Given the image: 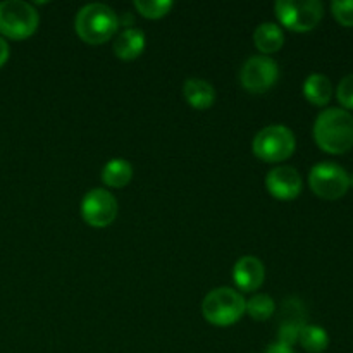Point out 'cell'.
<instances>
[{
  "label": "cell",
  "instance_id": "cell-23",
  "mask_svg": "<svg viewBox=\"0 0 353 353\" xmlns=\"http://www.w3.org/2000/svg\"><path fill=\"white\" fill-rule=\"evenodd\" d=\"M265 353H295L293 352L292 347H288V345H283V343H272L269 345V348L265 350Z\"/></svg>",
  "mask_w": 353,
  "mask_h": 353
},
{
  "label": "cell",
  "instance_id": "cell-14",
  "mask_svg": "<svg viewBox=\"0 0 353 353\" xmlns=\"http://www.w3.org/2000/svg\"><path fill=\"white\" fill-rule=\"evenodd\" d=\"M145 48V33L138 28H128L121 31L114 41V54L123 61H133L140 57Z\"/></svg>",
  "mask_w": 353,
  "mask_h": 353
},
{
  "label": "cell",
  "instance_id": "cell-18",
  "mask_svg": "<svg viewBox=\"0 0 353 353\" xmlns=\"http://www.w3.org/2000/svg\"><path fill=\"white\" fill-rule=\"evenodd\" d=\"M299 341L309 353H321L326 350L327 345H330V336H327L324 327L305 324L303 330L300 331Z\"/></svg>",
  "mask_w": 353,
  "mask_h": 353
},
{
  "label": "cell",
  "instance_id": "cell-7",
  "mask_svg": "<svg viewBox=\"0 0 353 353\" xmlns=\"http://www.w3.org/2000/svg\"><path fill=\"white\" fill-rule=\"evenodd\" d=\"M309 185L321 199L338 200L350 188V176L334 162H319L310 169Z\"/></svg>",
  "mask_w": 353,
  "mask_h": 353
},
{
  "label": "cell",
  "instance_id": "cell-5",
  "mask_svg": "<svg viewBox=\"0 0 353 353\" xmlns=\"http://www.w3.org/2000/svg\"><path fill=\"white\" fill-rule=\"evenodd\" d=\"M254 154L265 162H283L296 148L295 134L283 124H271L259 131L254 138Z\"/></svg>",
  "mask_w": 353,
  "mask_h": 353
},
{
  "label": "cell",
  "instance_id": "cell-20",
  "mask_svg": "<svg viewBox=\"0 0 353 353\" xmlns=\"http://www.w3.org/2000/svg\"><path fill=\"white\" fill-rule=\"evenodd\" d=\"M138 12L148 19H161L172 9L171 0H134Z\"/></svg>",
  "mask_w": 353,
  "mask_h": 353
},
{
  "label": "cell",
  "instance_id": "cell-11",
  "mask_svg": "<svg viewBox=\"0 0 353 353\" xmlns=\"http://www.w3.org/2000/svg\"><path fill=\"white\" fill-rule=\"evenodd\" d=\"M307 319V310L303 307V302L299 299H288L283 302L281 307V323H279V343L293 345L299 341L300 331L305 326Z\"/></svg>",
  "mask_w": 353,
  "mask_h": 353
},
{
  "label": "cell",
  "instance_id": "cell-1",
  "mask_svg": "<svg viewBox=\"0 0 353 353\" xmlns=\"http://www.w3.org/2000/svg\"><path fill=\"white\" fill-rule=\"evenodd\" d=\"M314 140L321 150L340 155L353 147V116L340 107H331L317 116Z\"/></svg>",
  "mask_w": 353,
  "mask_h": 353
},
{
  "label": "cell",
  "instance_id": "cell-19",
  "mask_svg": "<svg viewBox=\"0 0 353 353\" xmlns=\"http://www.w3.org/2000/svg\"><path fill=\"white\" fill-rule=\"evenodd\" d=\"M274 300L269 295L261 293V295H255L248 300L247 307H245V312L254 321H268L274 314Z\"/></svg>",
  "mask_w": 353,
  "mask_h": 353
},
{
  "label": "cell",
  "instance_id": "cell-6",
  "mask_svg": "<svg viewBox=\"0 0 353 353\" xmlns=\"http://www.w3.org/2000/svg\"><path fill=\"white\" fill-rule=\"evenodd\" d=\"M279 23L296 33L314 30L324 16L319 0H279L274 6Z\"/></svg>",
  "mask_w": 353,
  "mask_h": 353
},
{
  "label": "cell",
  "instance_id": "cell-3",
  "mask_svg": "<svg viewBox=\"0 0 353 353\" xmlns=\"http://www.w3.org/2000/svg\"><path fill=\"white\" fill-rule=\"evenodd\" d=\"M245 307L247 302L240 292L230 286H221L207 293L202 302V314L210 324L224 327L238 323L245 314Z\"/></svg>",
  "mask_w": 353,
  "mask_h": 353
},
{
  "label": "cell",
  "instance_id": "cell-12",
  "mask_svg": "<svg viewBox=\"0 0 353 353\" xmlns=\"http://www.w3.org/2000/svg\"><path fill=\"white\" fill-rule=\"evenodd\" d=\"M265 278L264 264L257 257L245 255L234 264L233 268V279L241 292H255L262 286Z\"/></svg>",
  "mask_w": 353,
  "mask_h": 353
},
{
  "label": "cell",
  "instance_id": "cell-22",
  "mask_svg": "<svg viewBox=\"0 0 353 353\" xmlns=\"http://www.w3.org/2000/svg\"><path fill=\"white\" fill-rule=\"evenodd\" d=\"M336 97L340 100L341 105L345 107V110L352 109L353 110V74L345 76L340 81L336 88Z\"/></svg>",
  "mask_w": 353,
  "mask_h": 353
},
{
  "label": "cell",
  "instance_id": "cell-13",
  "mask_svg": "<svg viewBox=\"0 0 353 353\" xmlns=\"http://www.w3.org/2000/svg\"><path fill=\"white\" fill-rule=\"evenodd\" d=\"M183 93H185V99L193 109L205 110L209 107H212V103L216 102V90L210 85L209 81L200 78H190L185 81L183 86Z\"/></svg>",
  "mask_w": 353,
  "mask_h": 353
},
{
  "label": "cell",
  "instance_id": "cell-8",
  "mask_svg": "<svg viewBox=\"0 0 353 353\" xmlns=\"http://www.w3.org/2000/svg\"><path fill=\"white\" fill-rule=\"evenodd\" d=\"M279 78L278 62L269 55H254L240 71V83L247 92L264 93L276 85Z\"/></svg>",
  "mask_w": 353,
  "mask_h": 353
},
{
  "label": "cell",
  "instance_id": "cell-16",
  "mask_svg": "<svg viewBox=\"0 0 353 353\" xmlns=\"http://www.w3.org/2000/svg\"><path fill=\"white\" fill-rule=\"evenodd\" d=\"M303 95L314 105H326L333 97V85L324 74H310L303 83Z\"/></svg>",
  "mask_w": 353,
  "mask_h": 353
},
{
  "label": "cell",
  "instance_id": "cell-2",
  "mask_svg": "<svg viewBox=\"0 0 353 353\" xmlns=\"http://www.w3.org/2000/svg\"><path fill=\"white\" fill-rule=\"evenodd\" d=\"M119 28V17L105 3H88L76 14L74 30L83 41L90 45L105 43Z\"/></svg>",
  "mask_w": 353,
  "mask_h": 353
},
{
  "label": "cell",
  "instance_id": "cell-21",
  "mask_svg": "<svg viewBox=\"0 0 353 353\" xmlns=\"http://www.w3.org/2000/svg\"><path fill=\"white\" fill-rule=\"evenodd\" d=\"M331 12L341 26H353V0H334L331 2Z\"/></svg>",
  "mask_w": 353,
  "mask_h": 353
},
{
  "label": "cell",
  "instance_id": "cell-9",
  "mask_svg": "<svg viewBox=\"0 0 353 353\" xmlns=\"http://www.w3.org/2000/svg\"><path fill=\"white\" fill-rule=\"evenodd\" d=\"M117 200L103 188H93L83 196L81 216L86 224L93 228H107L117 217Z\"/></svg>",
  "mask_w": 353,
  "mask_h": 353
},
{
  "label": "cell",
  "instance_id": "cell-10",
  "mask_svg": "<svg viewBox=\"0 0 353 353\" xmlns=\"http://www.w3.org/2000/svg\"><path fill=\"white\" fill-rule=\"evenodd\" d=\"M265 186L274 199L293 200L302 192V176L295 168L278 165L265 176Z\"/></svg>",
  "mask_w": 353,
  "mask_h": 353
},
{
  "label": "cell",
  "instance_id": "cell-15",
  "mask_svg": "<svg viewBox=\"0 0 353 353\" xmlns=\"http://www.w3.org/2000/svg\"><path fill=\"white\" fill-rule=\"evenodd\" d=\"M254 43L264 55L274 54L285 43V33L274 23H262L254 33Z\"/></svg>",
  "mask_w": 353,
  "mask_h": 353
},
{
  "label": "cell",
  "instance_id": "cell-24",
  "mask_svg": "<svg viewBox=\"0 0 353 353\" xmlns=\"http://www.w3.org/2000/svg\"><path fill=\"white\" fill-rule=\"evenodd\" d=\"M9 54H10L9 43H7V41L3 40L2 37H0V68H2V65L7 62V59H9Z\"/></svg>",
  "mask_w": 353,
  "mask_h": 353
},
{
  "label": "cell",
  "instance_id": "cell-4",
  "mask_svg": "<svg viewBox=\"0 0 353 353\" xmlns=\"http://www.w3.org/2000/svg\"><path fill=\"white\" fill-rule=\"evenodd\" d=\"M40 16L31 3L23 0L0 2V33L12 40H24L38 30Z\"/></svg>",
  "mask_w": 353,
  "mask_h": 353
},
{
  "label": "cell",
  "instance_id": "cell-17",
  "mask_svg": "<svg viewBox=\"0 0 353 353\" xmlns=\"http://www.w3.org/2000/svg\"><path fill=\"white\" fill-rule=\"evenodd\" d=\"M133 178V165L124 159H112L102 169V181L110 188H123Z\"/></svg>",
  "mask_w": 353,
  "mask_h": 353
},
{
  "label": "cell",
  "instance_id": "cell-25",
  "mask_svg": "<svg viewBox=\"0 0 353 353\" xmlns=\"http://www.w3.org/2000/svg\"><path fill=\"white\" fill-rule=\"evenodd\" d=\"M350 185H353V174H352V178H350Z\"/></svg>",
  "mask_w": 353,
  "mask_h": 353
}]
</instances>
